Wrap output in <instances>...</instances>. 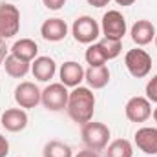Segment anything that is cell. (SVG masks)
<instances>
[{"mask_svg":"<svg viewBox=\"0 0 157 157\" xmlns=\"http://www.w3.org/2000/svg\"><path fill=\"white\" fill-rule=\"evenodd\" d=\"M20 29V11L15 4H0V37L4 40L13 39Z\"/></svg>","mask_w":157,"mask_h":157,"instance_id":"cell-5","label":"cell"},{"mask_svg":"<svg viewBox=\"0 0 157 157\" xmlns=\"http://www.w3.org/2000/svg\"><path fill=\"white\" fill-rule=\"evenodd\" d=\"M124 66L130 71V75L135 78H144L150 71H152V57L148 51L135 48L130 49L124 57Z\"/></svg>","mask_w":157,"mask_h":157,"instance_id":"cell-3","label":"cell"},{"mask_svg":"<svg viewBox=\"0 0 157 157\" xmlns=\"http://www.w3.org/2000/svg\"><path fill=\"white\" fill-rule=\"evenodd\" d=\"M42 4H44L49 11H59V9L64 7L66 0H42Z\"/></svg>","mask_w":157,"mask_h":157,"instance_id":"cell-24","label":"cell"},{"mask_svg":"<svg viewBox=\"0 0 157 157\" xmlns=\"http://www.w3.org/2000/svg\"><path fill=\"white\" fill-rule=\"evenodd\" d=\"M75 157H99V154L93 152V150H82V152H78Z\"/></svg>","mask_w":157,"mask_h":157,"instance_id":"cell-28","label":"cell"},{"mask_svg":"<svg viewBox=\"0 0 157 157\" xmlns=\"http://www.w3.org/2000/svg\"><path fill=\"white\" fill-rule=\"evenodd\" d=\"M80 135H82V141L84 144L88 146V150H93V152H101L108 146V141H110V128L104 124V122H95V121H90L86 124H82V130H80Z\"/></svg>","mask_w":157,"mask_h":157,"instance_id":"cell-2","label":"cell"},{"mask_svg":"<svg viewBox=\"0 0 157 157\" xmlns=\"http://www.w3.org/2000/svg\"><path fill=\"white\" fill-rule=\"evenodd\" d=\"M6 57H7V46H6V42H4V44L0 46V66H4Z\"/></svg>","mask_w":157,"mask_h":157,"instance_id":"cell-27","label":"cell"},{"mask_svg":"<svg viewBox=\"0 0 157 157\" xmlns=\"http://www.w3.org/2000/svg\"><path fill=\"white\" fill-rule=\"evenodd\" d=\"M99 46L102 48V51H104V55H106L108 60L117 59L119 55H121V51H122V40L102 39V40H99Z\"/></svg>","mask_w":157,"mask_h":157,"instance_id":"cell-22","label":"cell"},{"mask_svg":"<svg viewBox=\"0 0 157 157\" xmlns=\"http://www.w3.org/2000/svg\"><path fill=\"white\" fill-rule=\"evenodd\" d=\"M9 154V143H7V139L0 133V157H7Z\"/></svg>","mask_w":157,"mask_h":157,"instance_id":"cell-25","label":"cell"},{"mask_svg":"<svg viewBox=\"0 0 157 157\" xmlns=\"http://www.w3.org/2000/svg\"><path fill=\"white\" fill-rule=\"evenodd\" d=\"M152 117H154V121H155V122H157V108H155V110H154V112H152Z\"/></svg>","mask_w":157,"mask_h":157,"instance_id":"cell-30","label":"cell"},{"mask_svg":"<svg viewBox=\"0 0 157 157\" xmlns=\"http://www.w3.org/2000/svg\"><path fill=\"white\" fill-rule=\"evenodd\" d=\"M124 115L132 122H144L152 117V102L146 97H132L124 106Z\"/></svg>","mask_w":157,"mask_h":157,"instance_id":"cell-9","label":"cell"},{"mask_svg":"<svg viewBox=\"0 0 157 157\" xmlns=\"http://www.w3.org/2000/svg\"><path fill=\"white\" fill-rule=\"evenodd\" d=\"M112 0H88V4L90 6H93V7H104V6H108Z\"/></svg>","mask_w":157,"mask_h":157,"instance_id":"cell-26","label":"cell"},{"mask_svg":"<svg viewBox=\"0 0 157 157\" xmlns=\"http://www.w3.org/2000/svg\"><path fill=\"white\" fill-rule=\"evenodd\" d=\"M4 42H6V40L2 39V37H0V46H2V44H4Z\"/></svg>","mask_w":157,"mask_h":157,"instance_id":"cell-31","label":"cell"},{"mask_svg":"<svg viewBox=\"0 0 157 157\" xmlns=\"http://www.w3.org/2000/svg\"><path fill=\"white\" fill-rule=\"evenodd\" d=\"M68 115L71 121H75L77 124H86L93 119L95 113V95L90 88L86 86H77L73 88V91H70V99H68Z\"/></svg>","mask_w":157,"mask_h":157,"instance_id":"cell-1","label":"cell"},{"mask_svg":"<svg viewBox=\"0 0 157 157\" xmlns=\"http://www.w3.org/2000/svg\"><path fill=\"white\" fill-rule=\"evenodd\" d=\"M71 35L80 44H93L101 37V26L93 17L82 15V17L75 18V22L71 26Z\"/></svg>","mask_w":157,"mask_h":157,"instance_id":"cell-4","label":"cell"},{"mask_svg":"<svg viewBox=\"0 0 157 157\" xmlns=\"http://www.w3.org/2000/svg\"><path fill=\"white\" fill-rule=\"evenodd\" d=\"M132 40L133 44H137L139 48L141 46H148L152 40L155 39L157 31H155V26L150 22V20H137L133 26H132Z\"/></svg>","mask_w":157,"mask_h":157,"instance_id":"cell-14","label":"cell"},{"mask_svg":"<svg viewBox=\"0 0 157 157\" xmlns=\"http://www.w3.org/2000/svg\"><path fill=\"white\" fill-rule=\"evenodd\" d=\"M135 144L146 155H157V128L143 126L135 132Z\"/></svg>","mask_w":157,"mask_h":157,"instance_id":"cell-12","label":"cell"},{"mask_svg":"<svg viewBox=\"0 0 157 157\" xmlns=\"http://www.w3.org/2000/svg\"><path fill=\"white\" fill-rule=\"evenodd\" d=\"M70 91L62 82H53L42 90V104L49 112H60L68 106Z\"/></svg>","mask_w":157,"mask_h":157,"instance_id":"cell-6","label":"cell"},{"mask_svg":"<svg viewBox=\"0 0 157 157\" xmlns=\"http://www.w3.org/2000/svg\"><path fill=\"white\" fill-rule=\"evenodd\" d=\"M9 51H11V55L22 59V60H26V62H33V60L37 59L39 46H37L35 40H31V39H20L11 46Z\"/></svg>","mask_w":157,"mask_h":157,"instance_id":"cell-17","label":"cell"},{"mask_svg":"<svg viewBox=\"0 0 157 157\" xmlns=\"http://www.w3.org/2000/svg\"><path fill=\"white\" fill-rule=\"evenodd\" d=\"M154 42H155V46H157V35H155V39H154Z\"/></svg>","mask_w":157,"mask_h":157,"instance_id":"cell-32","label":"cell"},{"mask_svg":"<svg viewBox=\"0 0 157 157\" xmlns=\"http://www.w3.org/2000/svg\"><path fill=\"white\" fill-rule=\"evenodd\" d=\"M44 157H73V150L70 144L62 143V141H49L44 144L42 150Z\"/></svg>","mask_w":157,"mask_h":157,"instance_id":"cell-20","label":"cell"},{"mask_svg":"<svg viewBox=\"0 0 157 157\" xmlns=\"http://www.w3.org/2000/svg\"><path fill=\"white\" fill-rule=\"evenodd\" d=\"M59 77H60V82L66 88H77L84 80V68L75 60H68V62H64L60 66Z\"/></svg>","mask_w":157,"mask_h":157,"instance_id":"cell-13","label":"cell"},{"mask_svg":"<svg viewBox=\"0 0 157 157\" xmlns=\"http://www.w3.org/2000/svg\"><path fill=\"white\" fill-rule=\"evenodd\" d=\"M31 73L40 82H49L57 73V64L51 57H37L31 62Z\"/></svg>","mask_w":157,"mask_h":157,"instance_id":"cell-15","label":"cell"},{"mask_svg":"<svg viewBox=\"0 0 157 157\" xmlns=\"http://www.w3.org/2000/svg\"><path fill=\"white\" fill-rule=\"evenodd\" d=\"M84 59H86V62H88L91 68H95V66H104V64L108 62V59H106L102 48L99 46V42L90 44V48H88L86 53H84Z\"/></svg>","mask_w":157,"mask_h":157,"instance_id":"cell-21","label":"cell"},{"mask_svg":"<svg viewBox=\"0 0 157 157\" xmlns=\"http://www.w3.org/2000/svg\"><path fill=\"white\" fill-rule=\"evenodd\" d=\"M4 70H6V73L9 77L24 78L31 71V62H26V60H22V59H18V57H15V55L9 53L6 57V60H4Z\"/></svg>","mask_w":157,"mask_h":157,"instance_id":"cell-18","label":"cell"},{"mask_svg":"<svg viewBox=\"0 0 157 157\" xmlns=\"http://www.w3.org/2000/svg\"><path fill=\"white\" fill-rule=\"evenodd\" d=\"M126 18L124 15L117 11V9H110L102 15V22H101V31L104 35V39L112 40H122V37L126 35Z\"/></svg>","mask_w":157,"mask_h":157,"instance_id":"cell-7","label":"cell"},{"mask_svg":"<svg viewBox=\"0 0 157 157\" xmlns=\"http://www.w3.org/2000/svg\"><path fill=\"white\" fill-rule=\"evenodd\" d=\"M115 4L119 6H122V7H126V6H132V4H135V0H113Z\"/></svg>","mask_w":157,"mask_h":157,"instance_id":"cell-29","label":"cell"},{"mask_svg":"<svg viewBox=\"0 0 157 157\" xmlns=\"http://www.w3.org/2000/svg\"><path fill=\"white\" fill-rule=\"evenodd\" d=\"M144 93H146V99L150 102H157V75H154V77L146 82Z\"/></svg>","mask_w":157,"mask_h":157,"instance_id":"cell-23","label":"cell"},{"mask_svg":"<svg viewBox=\"0 0 157 157\" xmlns=\"http://www.w3.org/2000/svg\"><path fill=\"white\" fill-rule=\"evenodd\" d=\"M28 121H29V119H28V113H26L24 108H9V110H6V112L2 113L0 124H2L7 132L17 133V132L26 130Z\"/></svg>","mask_w":157,"mask_h":157,"instance_id":"cell-10","label":"cell"},{"mask_svg":"<svg viewBox=\"0 0 157 157\" xmlns=\"http://www.w3.org/2000/svg\"><path fill=\"white\" fill-rule=\"evenodd\" d=\"M15 102L18 104V108H24V110L37 108L42 102V91L35 82L24 80L15 88Z\"/></svg>","mask_w":157,"mask_h":157,"instance_id":"cell-8","label":"cell"},{"mask_svg":"<svg viewBox=\"0 0 157 157\" xmlns=\"http://www.w3.org/2000/svg\"><path fill=\"white\" fill-rule=\"evenodd\" d=\"M84 80L88 82L90 90H102L104 86H108L110 82V70L108 66H95V68H88L84 71Z\"/></svg>","mask_w":157,"mask_h":157,"instance_id":"cell-16","label":"cell"},{"mask_svg":"<svg viewBox=\"0 0 157 157\" xmlns=\"http://www.w3.org/2000/svg\"><path fill=\"white\" fill-rule=\"evenodd\" d=\"M106 157H133V146L128 139H115L106 146Z\"/></svg>","mask_w":157,"mask_h":157,"instance_id":"cell-19","label":"cell"},{"mask_svg":"<svg viewBox=\"0 0 157 157\" xmlns=\"http://www.w3.org/2000/svg\"><path fill=\"white\" fill-rule=\"evenodd\" d=\"M40 35L48 42H60L68 35V24L62 18H57V17L55 18H48L40 26Z\"/></svg>","mask_w":157,"mask_h":157,"instance_id":"cell-11","label":"cell"}]
</instances>
